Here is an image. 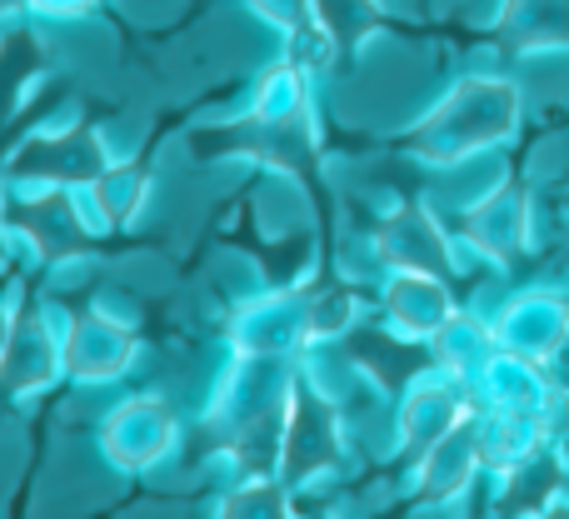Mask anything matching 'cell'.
Instances as JSON below:
<instances>
[{"instance_id":"cell-1","label":"cell","mask_w":569,"mask_h":519,"mask_svg":"<svg viewBox=\"0 0 569 519\" xmlns=\"http://www.w3.org/2000/svg\"><path fill=\"white\" fill-rule=\"evenodd\" d=\"M110 160L100 126H50L6 160V190H86Z\"/></svg>"},{"instance_id":"cell-2","label":"cell","mask_w":569,"mask_h":519,"mask_svg":"<svg viewBox=\"0 0 569 519\" xmlns=\"http://www.w3.org/2000/svg\"><path fill=\"white\" fill-rule=\"evenodd\" d=\"M96 445H100V460H106L110 470L146 475L180 445V415H176V405L156 390L126 395V400L100 420Z\"/></svg>"},{"instance_id":"cell-3","label":"cell","mask_w":569,"mask_h":519,"mask_svg":"<svg viewBox=\"0 0 569 519\" xmlns=\"http://www.w3.org/2000/svg\"><path fill=\"white\" fill-rule=\"evenodd\" d=\"M66 375V315L20 290L16 330L0 355V400H26Z\"/></svg>"},{"instance_id":"cell-4","label":"cell","mask_w":569,"mask_h":519,"mask_svg":"<svg viewBox=\"0 0 569 519\" xmlns=\"http://www.w3.org/2000/svg\"><path fill=\"white\" fill-rule=\"evenodd\" d=\"M140 335L106 310L66 315V380L70 385H110L136 365Z\"/></svg>"},{"instance_id":"cell-5","label":"cell","mask_w":569,"mask_h":519,"mask_svg":"<svg viewBox=\"0 0 569 519\" xmlns=\"http://www.w3.org/2000/svg\"><path fill=\"white\" fill-rule=\"evenodd\" d=\"M300 330H305L300 295L266 290L230 315L226 340H230V350L246 355V360H284L290 345L300 340Z\"/></svg>"},{"instance_id":"cell-6","label":"cell","mask_w":569,"mask_h":519,"mask_svg":"<svg viewBox=\"0 0 569 519\" xmlns=\"http://www.w3.org/2000/svg\"><path fill=\"white\" fill-rule=\"evenodd\" d=\"M80 206H86L96 236H120L130 230L140 216H146L150 200V170L140 160H110L86 190H76Z\"/></svg>"},{"instance_id":"cell-7","label":"cell","mask_w":569,"mask_h":519,"mask_svg":"<svg viewBox=\"0 0 569 519\" xmlns=\"http://www.w3.org/2000/svg\"><path fill=\"white\" fill-rule=\"evenodd\" d=\"M300 116H305V70L280 60L256 80L250 120L256 126H300Z\"/></svg>"},{"instance_id":"cell-8","label":"cell","mask_w":569,"mask_h":519,"mask_svg":"<svg viewBox=\"0 0 569 519\" xmlns=\"http://www.w3.org/2000/svg\"><path fill=\"white\" fill-rule=\"evenodd\" d=\"M216 519H290V500H284L280 480H246L220 500Z\"/></svg>"},{"instance_id":"cell-9","label":"cell","mask_w":569,"mask_h":519,"mask_svg":"<svg viewBox=\"0 0 569 519\" xmlns=\"http://www.w3.org/2000/svg\"><path fill=\"white\" fill-rule=\"evenodd\" d=\"M250 10L260 20H270L276 30H300V26H310L315 0H250Z\"/></svg>"},{"instance_id":"cell-10","label":"cell","mask_w":569,"mask_h":519,"mask_svg":"<svg viewBox=\"0 0 569 519\" xmlns=\"http://www.w3.org/2000/svg\"><path fill=\"white\" fill-rule=\"evenodd\" d=\"M100 0H36L30 16H46V20H86Z\"/></svg>"},{"instance_id":"cell-11","label":"cell","mask_w":569,"mask_h":519,"mask_svg":"<svg viewBox=\"0 0 569 519\" xmlns=\"http://www.w3.org/2000/svg\"><path fill=\"white\" fill-rule=\"evenodd\" d=\"M16 310H20V285H16V290L0 295V355H6L10 330H16Z\"/></svg>"},{"instance_id":"cell-12","label":"cell","mask_w":569,"mask_h":519,"mask_svg":"<svg viewBox=\"0 0 569 519\" xmlns=\"http://www.w3.org/2000/svg\"><path fill=\"white\" fill-rule=\"evenodd\" d=\"M30 6H36V0H0V26H10V20L30 16Z\"/></svg>"}]
</instances>
